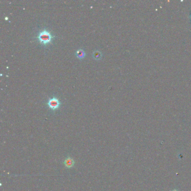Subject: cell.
Wrapping results in <instances>:
<instances>
[{"instance_id": "obj_1", "label": "cell", "mask_w": 191, "mask_h": 191, "mask_svg": "<svg viewBox=\"0 0 191 191\" xmlns=\"http://www.w3.org/2000/svg\"><path fill=\"white\" fill-rule=\"evenodd\" d=\"M37 38H38V41L42 45H47L52 42L54 36L49 31L47 30L46 29H44L39 33Z\"/></svg>"}, {"instance_id": "obj_2", "label": "cell", "mask_w": 191, "mask_h": 191, "mask_svg": "<svg viewBox=\"0 0 191 191\" xmlns=\"http://www.w3.org/2000/svg\"><path fill=\"white\" fill-rule=\"evenodd\" d=\"M48 106L50 109H51L52 110H55L59 108V107L61 105V102L59 100V99H57L55 97H53L48 100L47 103Z\"/></svg>"}, {"instance_id": "obj_3", "label": "cell", "mask_w": 191, "mask_h": 191, "mask_svg": "<svg viewBox=\"0 0 191 191\" xmlns=\"http://www.w3.org/2000/svg\"><path fill=\"white\" fill-rule=\"evenodd\" d=\"M64 165L67 168H72L75 165V161L71 157H68L64 161Z\"/></svg>"}, {"instance_id": "obj_4", "label": "cell", "mask_w": 191, "mask_h": 191, "mask_svg": "<svg viewBox=\"0 0 191 191\" xmlns=\"http://www.w3.org/2000/svg\"><path fill=\"white\" fill-rule=\"evenodd\" d=\"M76 56L77 57H78V58L80 59H81V58H83L85 57V53L82 49H79L76 51Z\"/></svg>"}, {"instance_id": "obj_5", "label": "cell", "mask_w": 191, "mask_h": 191, "mask_svg": "<svg viewBox=\"0 0 191 191\" xmlns=\"http://www.w3.org/2000/svg\"><path fill=\"white\" fill-rule=\"evenodd\" d=\"M94 58H95V59H100L101 57V53L99 51H96L94 53Z\"/></svg>"}, {"instance_id": "obj_6", "label": "cell", "mask_w": 191, "mask_h": 191, "mask_svg": "<svg viewBox=\"0 0 191 191\" xmlns=\"http://www.w3.org/2000/svg\"><path fill=\"white\" fill-rule=\"evenodd\" d=\"M171 191H179L177 190H172Z\"/></svg>"}]
</instances>
